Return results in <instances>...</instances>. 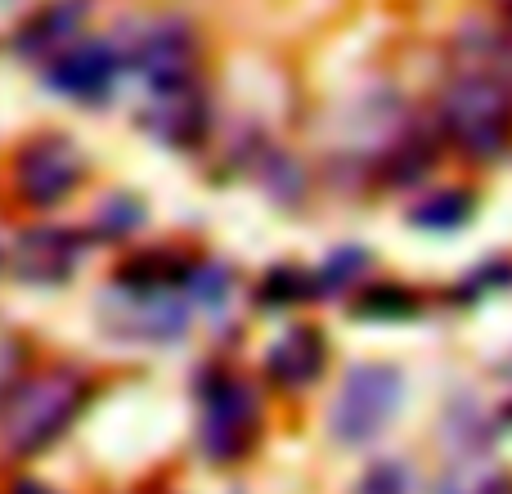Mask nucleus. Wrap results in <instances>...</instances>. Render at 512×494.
<instances>
[{
    "label": "nucleus",
    "instance_id": "nucleus-15",
    "mask_svg": "<svg viewBox=\"0 0 512 494\" xmlns=\"http://www.w3.org/2000/svg\"><path fill=\"white\" fill-rule=\"evenodd\" d=\"M18 373H23V346H18V337L0 333V405L18 387Z\"/></svg>",
    "mask_w": 512,
    "mask_h": 494
},
{
    "label": "nucleus",
    "instance_id": "nucleus-8",
    "mask_svg": "<svg viewBox=\"0 0 512 494\" xmlns=\"http://www.w3.org/2000/svg\"><path fill=\"white\" fill-rule=\"evenodd\" d=\"M144 126L158 140L176 144V149H194L207 135V95L198 81L176 90H153L144 95Z\"/></svg>",
    "mask_w": 512,
    "mask_h": 494
},
{
    "label": "nucleus",
    "instance_id": "nucleus-16",
    "mask_svg": "<svg viewBox=\"0 0 512 494\" xmlns=\"http://www.w3.org/2000/svg\"><path fill=\"white\" fill-rule=\"evenodd\" d=\"M355 494H405V472H400L396 463H382V468H373L369 477H364V486Z\"/></svg>",
    "mask_w": 512,
    "mask_h": 494
},
{
    "label": "nucleus",
    "instance_id": "nucleus-3",
    "mask_svg": "<svg viewBox=\"0 0 512 494\" xmlns=\"http://www.w3.org/2000/svg\"><path fill=\"white\" fill-rule=\"evenodd\" d=\"M396 405H400V378L391 369H382V364H364V369H351V378L342 382L328 427H333V436L342 445H364L396 418Z\"/></svg>",
    "mask_w": 512,
    "mask_h": 494
},
{
    "label": "nucleus",
    "instance_id": "nucleus-9",
    "mask_svg": "<svg viewBox=\"0 0 512 494\" xmlns=\"http://www.w3.org/2000/svg\"><path fill=\"white\" fill-rule=\"evenodd\" d=\"M81 234L59 230V225H41L27 230L14 247V274L27 283H63L81 261Z\"/></svg>",
    "mask_w": 512,
    "mask_h": 494
},
{
    "label": "nucleus",
    "instance_id": "nucleus-12",
    "mask_svg": "<svg viewBox=\"0 0 512 494\" xmlns=\"http://www.w3.org/2000/svg\"><path fill=\"white\" fill-rule=\"evenodd\" d=\"M185 297L189 306H221L225 297H230V270L225 265H194V270L185 274Z\"/></svg>",
    "mask_w": 512,
    "mask_h": 494
},
{
    "label": "nucleus",
    "instance_id": "nucleus-4",
    "mask_svg": "<svg viewBox=\"0 0 512 494\" xmlns=\"http://www.w3.org/2000/svg\"><path fill=\"white\" fill-rule=\"evenodd\" d=\"M256 391L248 382L230 378H212V387L203 391V427H198V441H203V454L212 463H234L248 454L252 436H256Z\"/></svg>",
    "mask_w": 512,
    "mask_h": 494
},
{
    "label": "nucleus",
    "instance_id": "nucleus-17",
    "mask_svg": "<svg viewBox=\"0 0 512 494\" xmlns=\"http://www.w3.org/2000/svg\"><path fill=\"white\" fill-rule=\"evenodd\" d=\"M14 494H50V490H45V486H18Z\"/></svg>",
    "mask_w": 512,
    "mask_h": 494
},
{
    "label": "nucleus",
    "instance_id": "nucleus-1",
    "mask_svg": "<svg viewBox=\"0 0 512 494\" xmlns=\"http://www.w3.org/2000/svg\"><path fill=\"white\" fill-rule=\"evenodd\" d=\"M90 400V382L77 369H50L36 378L18 382L9 400L0 405V445L14 459L41 454L63 436V427L81 414Z\"/></svg>",
    "mask_w": 512,
    "mask_h": 494
},
{
    "label": "nucleus",
    "instance_id": "nucleus-6",
    "mask_svg": "<svg viewBox=\"0 0 512 494\" xmlns=\"http://www.w3.org/2000/svg\"><path fill=\"white\" fill-rule=\"evenodd\" d=\"M135 72L144 81V95L176 90L198 81V45L185 23H158L135 41Z\"/></svg>",
    "mask_w": 512,
    "mask_h": 494
},
{
    "label": "nucleus",
    "instance_id": "nucleus-11",
    "mask_svg": "<svg viewBox=\"0 0 512 494\" xmlns=\"http://www.w3.org/2000/svg\"><path fill=\"white\" fill-rule=\"evenodd\" d=\"M319 369H324V342H319L315 328H292L265 355V373L279 387H306L319 378Z\"/></svg>",
    "mask_w": 512,
    "mask_h": 494
},
{
    "label": "nucleus",
    "instance_id": "nucleus-7",
    "mask_svg": "<svg viewBox=\"0 0 512 494\" xmlns=\"http://www.w3.org/2000/svg\"><path fill=\"white\" fill-rule=\"evenodd\" d=\"M122 77V54L104 41H77L50 63V86L81 104H104Z\"/></svg>",
    "mask_w": 512,
    "mask_h": 494
},
{
    "label": "nucleus",
    "instance_id": "nucleus-18",
    "mask_svg": "<svg viewBox=\"0 0 512 494\" xmlns=\"http://www.w3.org/2000/svg\"><path fill=\"white\" fill-rule=\"evenodd\" d=\"M504 59H508V63H512V41H508V45H504Z\"/></svg>",
    "mask_w": 512,
    "mask_h": 494
},
{
    "label": "nucleus",
    "instance_id": "nucleus-2",
    "mask_svg": "<svg viewBox=\"0 0 512 494\" xmlns=\"http://www.w3.org/2000/svg\"><path fill=\"white\" fill-rule=\"evenodd\" d=\"M441 126L472 158H495L512 135V90L490 68H468L441 99Z\"/></svg>",
    "mask_w": 512,
    "mask_h": 494
},
{
    "label": "nucleus",
    "instance_id": "nucleus-14",
    "mask_svg": "<svg viewBox=\"0 0 512 494\" xmlns=\"http://www.w3.org/2000/svg\"><path fill=\"white\" fill-rule=\"evenodd\" d=\"M310 292V283L301 279L297 270H274L270 279L261 283V301L265 306H292V301H301Z\"/></svg>",
    "mask_w": 512,
    "mask_h": 494
},
{
    "label": "nucleus",
    "instance_id": "nucleus-10",
    "mask_svg": "<svg viewBox=\"0 0 512 494\" xmlns=\"http://www.w3.org/2000/svg\"><path fill=\"white\" fill-rule=\"evenodd\" d=\"M86 23V0H54L41 14H32V23L18 36V54L36 63H54L68 45H77V32Z\"/></svg>",
    "mask_w": 512,
    "mask_h": 494
},
{
    "label": "nucleus",
    "instance_id": "nucleus-13",
    "mask_svg": "<svg viewBox=\"0 0 512 494\" xmlns=\"http://www.w3.org/2000/svg\"><path fill=\"white\" fill-rule=\"evenodd\" d=\"M414 221L427 225V230H454L459 221H468V198L445 194L436 203H423V207H414Z\"/></svg>",
    "mask_w": 512,
    "mask_h": 494
},
{
    "label": "nucleus",
    "instance_id": "nucleus-5",
    "mask_svg": "<svg viewBox=\"0 0 512 494\" xmlns=\"http://www.w3.org/2000/svg\"><path fill=\"white\" fill-rule=\"evenodd\" d=\"M86 180V158L72 140L63 135H41V140L23 144L14 162V189L23 203L32 207H54Z\"/></svg>",
    "mask_w": 512,
    "mask_h": 494
}]
</instances>
